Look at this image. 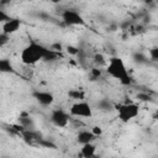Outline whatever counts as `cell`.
Returning a JSON list of instances; mask_svg holds the SVG:
<instances>
[{
    "instance_id": "obj_23",
    "label": "cell",
    "mask_w": 158,
    "mask_h": 158,
    "mask_svg": "<svg viewBox=\"0 0 158 158\" xmlns=\"http://www.w3.org/2000/svg\"><path fill=\"white\" fill-rule=\"evenodd\" d=\"M9 19H10V16H9L4 10H1V9H0V23L2 25V23H4L5 21H7Z\"/></svg>"
},
{
    "instance_id": "obj_22",
    "label": "cell",
    "mask_w": 158,
    "mask_h": 158,
    "mask_svg": "<svg viewBox=\"0 0 158 158\" xmlns=\"http://www.w3.org/2000/svg\"><path fill=\"white\" fill-rule=\"evenodd\" d=\"M49 49L53 51V52H56V53H58V52H60V51L63 49V44H62V43H53V44L49 47Z\"/></svg>"
},
{
    "instance_id": "obj_20",
    "label": "cell",
    "mask_w": 158,
    "mask_h": 158,
    "mask_svg": "<svg viewBox=\"0 0 158 158\" xmlns=\"http://www.w3.org/2000/svg\"><path fill=\"white\" fill-rule=\"evenodd\" d=\"M90 131H91V133H93L95 137H99V136L102 135V127H101V126H93V127L90 128Z\"/></svg>"
},
{
    "instance_id": "obj_5",
    "label": "cell",
    "mask_w": 158,
    "mask_h": 158,
    "mask_svg": "<svg viewBox=\"0 0 158 158\" xmlns=\"http://www.w3.org/2000/svg\"><path fill=\"white\" fill-rule=\"evenodd\" d=\"M60 17H62V21L67 26H83V25H85L84 17L77 10H74V9H65V10H63Z\"/></svg>"
},
{
    "instance_id": "obj_11",
    "label": "cell",
    "mask_w": 158,
    "mask_h": 158,
    "mask_svg": "<svg viewBox=\"0 0 158 158\" xmlns=\"http://www.w3.org/2000/svg\"><path fill=\"white\" fill-rule=\"evenodd\" d=\"M19 123H20V127H21V128L31 130V128L35 127V121H33V118H32L30 115L25 114V112H23L22 115H20V117H19Z\"/></svg>"
},
{
    "instance_id": "obj_21",
    "label": "cell",
    "mask_w": 158,
    "mask_h": 158,
    "mask_svg": "<svg viewBox=\"0 0 158 158\" xmlns=\"http://www.w3.org/2000/svg\"><path fill=\"white\" fill-rule=\"evenodd\" d=\"M149 57L152 60H157L158 59V48L157 47H153L149 49Z\"/></svg>"
},
{
    "instance_id": "obj_16",
    "label": "cell",
    "mask_w": 158,
    "mask_h": 158,
    "mask_svg": "<svg viewBox=\"0 0 158 158\" xmlns=\"http://www.w3.org/2000/svg\"><path fill=\"white\" fill-rule=\"evenodd\" d=\"M136 99H138V101H144V102H147V101H151V95H148L147 93H138L137 95H136Z\"/></svg>"
},
{
    "instance_id": "obj_9",
    "label": "cell",
    "mask_w": 158,
    "mask_h": 158,
    "mask_svg": "<svg viewBox=\"0 0 158 158\" xmlns=\"http://www.w3.org/2000/svg\"><path fill=\"white\" fill-rule=\"evenodd\" d=\"M95 154H96V146L94 143L81 144L79 151L80 158H95Z\"/></svg>"
},
{
    "instance_id": "obj_14",
    "label": "cell",
    "mask_w": 158,
    "mask_h": 158,
    "mask_svg": "<svg viewBox=\"0 0 158 158\" xmlns=\"http://www.w3.org/2000/svg\"><path fill=\"white\" fill-rule=\"evenodd\" d=\"M68 96L75 101H81L85 100V91L81 89H70L68 91Z\"/></svg>"
},
{
    "instance_id": "obj_6",
    "label": "cell",
    "mask_w": 158,
    "mask_h": 158,
    "mask_svg": "<svg viewBox=\"0 0 158 158\" xmlns=\"http://www.w3.org/2000/svg\"><path fill=\"white\" fill-rule=\"evenodd\" d=\"M69 117H70V115H69V112H67L65 110H63V109H54V110H52V112H51L49 120H51V122H52L56 127L63 128V127H67V126H68V123H69Z\"/></svg>"
},
{
    "instance_id": "obj_12",
    "label": "cell",
    "mask_w": 158,
    "mask_h": 158,
    "mask_svg": "<svg viewBox=\"0 0 158 158\" xmlns=\"http://www.w3.org/2000/svg\"><path fill=\"white\" fill-rule=\"evenodd\" d=\"M14 72V65L9 58H0V73L9 74Z\"/></svg>"
},
{
    "instance_id": "obj_19",
    "label": "cell",
    "mask_w": 158,
    "mask_h": 158,
    "mask_svg": "<svg viewBox=\"0 0 158 158\" xmlns=\"http://www.w3.org/2000/svg\"><path fill=\"white\" fill-rule=\"evenodd\" d=\"M65 49H67V52H68L69 54H72V56H77V54H79V48L75 47V46L69 44V46L65 47Z\"/></svg>"
},
{
    "instance_id": "obj_2",
    "label": "cell",
    "mask_w": 158,
    "mask_h": 158,
    "mask_svg": "<svg viewBox=\"0 0 158 158\" xmlns=\"http://www.w3.org/2000/svg\"><path fill=\"white\" fill-rule=\"evenodd\" d=\"M106 73L122 85H130L132 83L131 74L121 57L114 56L109 58L106 63Z\"/></svg>"
},
{
    "instance_id": "obj_18",
    "label": "cell",
    "mask_w": 158,
    "mask_h": 158,
    "mask_svg": "<svg viewBox=\"0 0 158 158\" xmlns=\"http://www.w3.org/2000/svg\"><path fill=\"white\" fill-rule=\"evenodd\" d=\"M94 62H95L96 64L101 65V64H105V63H106V59H105V57H104L101 53H96V54L94 56Z\"/></svg>"
},
{
    "instance_id": "obj_7",
    "label": "cell",
    "mask_w": 158,
    "mask_h": 158,
    "mask_svg": "<svg viewBox=\"0 0 158 158\" xmlns=\"http://www.w3.org/2000/svg\"><path fill=\"white\" fill-rule=\"evenodd\" d=\"M32 96H33V99H35L41 106H44V107L52 106L53 102H54V95H53L51 91H46V90H35V91L32 93Z\"/></svg>"
},
{
    "instance_id": "obj_25",
    "label": "cell",
    "mask_w": 158,
    "mask_h": 158,
    "mask_svg": "<svg viewBox=\"0 0 158 158\" xmlns=\"http://www.w3.org/2000/svg\"><path fill=\"white\" fill-rule=\"evenodd\" d=\"M107 30H109V31H111V32H114V31H116V30H117V25H111L110 27H107Z\"/></svg>"
},
{
    "instance_id": "obj_8",
    "label": "cell",
    "mask_w": 158,
    "mask_h": 158,
    "mask_svg": "<svg viewBox=\"0 0 158 158\" xmlns=\"http://www.w3.org/2000/svg\"><path fill=\"white\" fill-rule=\"evenodd\" d=\"M22 26V21L17 17H10L7 21H5L2 25H1V32L10 36L15 32H17L20 30V27Z\"/></svg>"
},
{
    "instance_id": "obj_15",
    "label": "cell",
    "mask_w": 158,
    "mask_h": 158,
    "mask_svg": "<svg viewBox=\"0 0 158 158\" xmlns=\"http://www.w3.org/2000/svg\"><path fill=\"white\" fill-rule=\"evenodd\" d=\"M90 77H91L93 80L99 79L101 77V69L100 68H91L90 69Z\"/></svg>"
},
{
    "instance_id": "obj_4",
    "label": "cell",
    "mask_w": 158,
    "mask_h": 158,
    "mask_svg": "<svg viewBox=\"0 0 158 158\" xmlns=\"http://www.w3.org/2000/svg\"><path fill=\"white\" fill-rule=\"evenodd\" d=\"M69 115L70 116H75V117H81V118H90L93 116V107L85 100L74 101L70 105Z\"/></svg>"
},
{
    "instance_id": "obj_3",
    "label": "cell",
    "mask_w": 158,
    "mask_h": 158,
    "mask_svg": "<svg viewBox=\"0 0 158 158\" xmlns=\"http://www.w3.org/2000/svg\"><path fill=\"white\" fill-rule=\"evenodd\" d=\"M114 110H116L117 118L123 123L132 121L133 118H136L139 115V105L136 102H132V101L117 104V105H115Z\"/></svg>"
},
{
    "instance_id": "obj_1",
    "label": "cell",
    "mask_w": 158,
    "mask_h": 158,
    "mask_svg": "<svg viewBox=\"0 0 158 158\" xmlns=\"http://www.w3.org/2000/svg\"><path fill=\"white\" fill-rule=\"evenodd\" d=\"M57 56L58 53L51 51L42 43L36 41H30V43L22 48L20 59L26 65H33L41 60H53L57 58Z\"/></svg>"
},
{
    "instance_id": "obj_24",
    "label": "cell",
    "mask_w": 158,
    "mask_h": 158,
    "mask_svg": "<svg viewBox=\"0 0 158 158\" xmlns=\"http://www.w3.org/2000/svg\"><path fill=\"white\" fill-rule=\"evenodd\" d=\"M135 60L138 62V63H143V62H146V57L142 53H136L135 54Z\"/></svg>"
},
{
    "instance_id": "obj_17",
    "label": "cell",
    "mask_w": 158,
    "mask_h": 158,
    "mask_svg": "<svg viewBox=\"0 0 158 158\" xmlns=\"http://www.w3.org/2000/svg\"><path fill=\"white\" fill-rule=\"evenodd\" d=\"M9 42H10V36H7V35L0 32V48H1V47H5Z\"/></svg>"
},
{
    "instance_id": "obj_13",
    "label": "cell",
    "mask_w": 158,
    "mask_h": 158,
    "mask_svg": "<svg viewBox=\"0 0 158 158\" xmlns=\"http://www.w3.org/2000/svg\"><path fill=\"white\" fill-rule=\"evenodd\" d=\"M96 107H98L100 111L109 112V111H112V110L115 109V105H114L109 99H101V100H99V101H98Z\"/></svg>"
},
{
    "instance_id": "obj_10",
    "label": "cell",
    "mask_w": 158,
    "mask_h": 158,
    "mask_svg": "<svg viewBox=\"0 0 158 158\" xmlns=\"http://www.w3.org/2000/svg\"><path fill=\"white\" fill-rule=\"evenodd\" d=\"M95 138H96V137L91 133L90 130H81V131H79L78 135H77V142H78L80 146H81V144H86V143H93Z\"/></svg>"
}]
</instances>
